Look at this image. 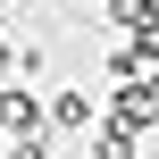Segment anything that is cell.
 I'll return each mask as SVG.
<instances>
[{
	"instance_id": "2",
	"label": "cell",
	"mask_w": 159,
	"mask_h": 159,
	"mask_svg": "<svg viewBox=\"0 0 159 159\" xmlns=\"http://www.w3.org/2000/svg\"><path fill=\"white\" fill-rule=\"evenodd\" d=\"M50 117H59V126H92V117H101V101H92V92H59V101H50Z\"/></svg>"
},
{
	"instance_id": "1",
	"label": "cell",
	"mask_w": 159,
	"mask_h": 159,
	"mask_svg": "<svg viewBox=\"0 0 159 159\" xmlns=\"http://www.w3.org/2000/svg\"><path fill=\"white\" fill-rule=\"evenodd\" d=\"M0 126H8V134H34V126H42V101H34V92H0Z\"/></svg>"
}]
</instances>
